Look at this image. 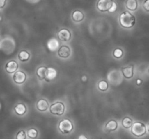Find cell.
<instances>
[{
  "mask_svg": "<svg viewBox=\"0 0 149 139\" xmlns=\"http://www.w3.org/2000/svg\"><path fill=\"white\" fill-rule=\"evenodd\" d=\"M120 25L125 28H130L135 24V18L129 11H125L120 15Z\"/></svg>",
  "mask_w": 149,
  "mask_h": 139,
  "instance_id": "6da1fadb",
  "label": "cell"
},
{
  "mask_svg": "<svg viewBox=\"0 0 149 139\" xmlns=\"http://www.w3.org/2000/svg\"><path fill=\"white\" fill-rule=\"evenodd\" d=\"M146 131H147L146 127L143 122H135L132 124L131 132L134 136H137V137H141L146 134Z\"/></svg>",
  "mask_w": 149,
  "mask_h": 139,
  "instance_id": "7a4b0ae2",
  "label": "cell"
},
{
  "mask_svg": "<svg viewBox=\"0 0 149 139\" xmlns=\"http://www.w3.org/2000/svg\"><path fill=\"white\" fill-rule=\"evenodd\" d=\"M73 124L70 120L68 119H63L58 123V129L61 131V133L64 134L71 133L73 130Z\"/></svg>",
  "mask_w": 149,
  "mask_h": 139,
  "instance_id": "3957f363",
  "label": "cell"
},
{
  "mask_svg": "<svg viewBox=\"0 0 149 139\" xmlns=\"http://www.w3.org/2000/svg\"><path fill=\"white\" fill-rule=\"evenodd\" d=\"M64 111H65V106H64V104L61 102H56L51 104L50 106V112L54 115H63Z\"/></svg>",
  "mask_w": 149,
  "mask_h": 139,
  "instance_id": "277c9868",
  "label": "cell"
},
{
  "mask_svg": "<svg viewBox=\"0 0 149 139\" xmlns=\"http://www.w3.org/2000/svg\"><path fill=\"white\" fill-rule=\"evenodd\" d=\"M113 1L112 0H100L97 3V8L101 12H107L110 10Z\"/></svg>",
  "mask_w": 149,
  "mask_h": 139,
  "instance_id": "5b68a950",
  "label": "cell"
},
{
  "mask_svg": "<svg viewBox=\"0 0 149 139\" xmlns=\"http://www.w3.org/2000/svg\"><path fill=\"white\" fill-rule=\"evenodd\" d=\"M13 81L16 84H23L26 80V74L22 71H17L13 74Z\"/></svg>",
  "mask_w": 149,
  "mask_h": 139,
  "instance_id": "8992f818",
  "label": "cell"
},
{
  "mask_svg": "<svg viewBox=\"0 0 149 139\" xmlns=\"http://www.w3.org/2000/svg\"><path fill=\"white\" fill-rule=\"evenodd\" d=\"M18 68V64L15 61H10L5 65V71L8 74H15Z\"/></svg>",
  "mask_w": 149,
  "mask_h": 139,
  "instance_id": "52a82bcc",
  "label": "cell"
},
{
  "mask_svg": "<svg viewBox=\"0 0 149 139\" xmlns=\"http://www.w3.org/2000/svg\"><path fill=\"white\" fill-rule=\"evenodd\" d=\"M58 37L61 41H67L71 38V33L67 28H62L58 32Z\"/></svg>",
  "mask_w": 149,
  "mask_h": 139,
  "instance_id": "ba28073f",
  "label": "cell"
},
{
  "mask_svg": "<svg viewBox=\"0 0 149 139\" xmlns=\"http://www.w3.org/2000/svg\"><path fill=\"white\" fill-rule=\"evenodd\" d=\"M71 51L70 48L67 45H62L58 50V56L63 58H67L70 57Z\"/></svg>",
  "mask_w": 149,
  "mask_h": 139,
  "instance_id": "9c48e42d",
  "label": "cell"
},
{
  "mask_svg": "<svg viewBox=\"0 0 149 139\" xmlns=\"http://www.w3.org/2000/svg\"><path fill=\"white\" fill-rule=\"evenodd\" d=\"M121 71L126 79H131L134 75V66L132 65L124 67L121 68Z\"/></svg>",
  "mask_w": 149,
  "mask_h": 139,
  "instance_id": "30bf717a",
  "label": "cell"
},
{
  "mask_svg": "<svg viewBox=\"0 0 149 139\" xmlns=\"http://www.w3.org/2000/svg\"><path fill=\"white\" fill-rule=\"evenodd\" d=\"M57 77V71L54 68H48L45 73V80L46 82H50L54 80Z\"/></svg>",
  "mask_w": 149,
  "mask_h": 139,
  "instance_id": "8fae6325",
  "label": "cell"
},
{
  "mask_svg": "<svg viewBox=\"0 0 149 139\" xmlns=\"http://www.w3.org/2000/svg\"><path fill=\"white\" fill-rule=\"evenodd\" d=\"M14 111L15 113L18 116H23L26 114L27 111L26 106L24 104H18L15 107H14Z\"/></svg>",
  "mask_w": 149,
  "mask_h": 139,
  "instance_id": "7c38bea8",
  "label": "cell"
},
{
  "mask_svg": "<svg viewBox=\"0 0 149 139\" xmlns=\"http://www.w3.org/2000/svg\"><path fill=\"white\" fill-rule=\"evenodd\" d=\"M58 45H59V43L57 41L56 39L53 38L51 39L49 41L47 42V48L51 52H55L56 51V50L58 49Z\"/></svg>",
  "mask_w": 149,
  "mask_h": 139,
  "instance_id": "4fadbf2b",
  "label": "cell"
},
{
  "mask_svg": "<svg viewBox=\"0 0 149 139\" xmlns=\"http://www.w3.org/2000/svg\"><path fill=\"white\" fill-rule=\"evenodd\" d=\"M49 107V104L44 98H41L37 103V109L40 111H45Z\"/></svg>",
  "mask_w": 149,
  "mask_h": 139,
  "instance_id": "5bb4252c",
  "label": "cell"
},
{
  "mask_svg": "<svg viewBox=\"0 0 149 139\" xmlns=\"http://www.w3.org/2000/svg\"><path fill=\"white\" fill-rule=\"evenodd\" d=\"M72 18L73 21H74V22L79 23L81 22L84 19V15L81 11L75 10L72 12Z\"/></svg>",
  "mask_w": 149,
  "mask_h": 139,
  "instance_id": "9a60e30c",
  "label": "cell"
},
{
  "mask_svg": "<svg viewBox=\"0 0 149 139\" xmlns=\"http://www.w3.org/2000/svg\"><path fill=\"white\" fill-rule=\"evenodd\" d=\"M105 128L107 131H115L118 128V123L116 120H110L105 124Z\"/></svg>",
  "mask_w": 149,
  "mask_h": 139,
  "instance_id": "2e32d148",
  "label": "cell"
},
{
  "mask_svg": "<svg viewBox=\"0 0 149 139\" xmlns=\"http://www.w3.org/2000/svg\"><path fill=\"white\" fill-rule=\"evenodd\" d=\"M126 8L131 11H134L137 9V0H127L126 1Z\"/></svg>",
  "mask_w": 149,
  "mask_h": 139,
  "instance_id": "e0dca14e",
  "label": "cell"
},
{
  "mask_svg": "<svg viewBox=\"0 0 149 139\" xmlns=\"http://www.w3.org/2000/svg\"><path fill=\"white\" fill-rule=\"evenodd\" d=\"M48 68L45 66H40L37 68V76L40 80H45V73H46Z\"/></svg>",
  "mask_w": 149,
  "mask_h": 139,
  "instance_id": "ac0fdd59",
  "label": "cell"
},
{
  "mask_svg": "<svg viewBox=\"0 0 149 139\" xmlns=\"http://www.w3.org/2000/svg\"><path fill=\"white\" fill-rule=\"evenodd\" d=\"M30 54L26 50H21L18 54V59L21 62H26L29 60Z\"/></svg>",
  "mask_w": 149,
  "mask_h": 139,
  "instance_id": "d6986e66",
  "label": "cell"
},
{
  "mask_svg": "<svg viewBox=\"0 0 149 139\" xmlns=\"http://www.w3.org/2000/svg\"><path fill=\"white\" fill-rule=\"evenodd\" d=\"M132 124H133L132 120L130 117H126L123 119L122 125L124 128L126 129L130 128V127H132Z\"/></svg>",
  "mask_w": 149,
  "mask_h": 139,
  "instance_id": "ffe728a7",
  "label": "cell"
},
{
  "mask_svg": "<svg viewBox=\"0 0 149 139\" xmlns=\"http://www.w3.org/2000/svg\"><path fill=\"white\" fill-rule=\"evenodd\" d=\"M27 136L29 138L35 139L38 136V131L35 128H30L27 131Z\"/></svg>",
  "mask_w": 149,
  "mask_h": 139,
  "instance_id": "44dd1931",
  "label": "cell"
},
{
  "mask_svg": "<svg viewBox=\"0 0 149 139\" xmlns=\"http://www.w3.org/2000/svg\"><path fill=\"white\" fill-rule=\"evenodd\" d=\"M97 86H98L99 90L103 92L106 91L108 89V83L105 80H101V81L99 82Z\"/></svg>",
  "mask_w": 149,
  "mask_h": 139,
  "instance_id": "7402d4cb",
  "label": "cell"
},
{
  "mask_svg": "<svg viewBox=\"0 0 149 139\" xmlns=\"http://www.w3.org/2000/svg\"><path fill=\"white\" fill-rule=\"evenodd\" d=\"M113 56L116 58H121L123 56V55H124V52L120 48H116V49L113 50Z\"/></svg>",
  "mask_w": 149,
  "mask_h": 139,
  "instance_id": "603a6c76",
  "label": "cell"
},
{
  "mask_svg": "<svg viewBox=\"0 0 149 139\" xmlns=\"http://www.w3.org/2000/svg\"><path fill=\"white\" fill-rule=\"evenodd\" d=\"M26 135L24 130H21L18 132L15 136V139H26Z\"/></svg>",
  "mask_w": 149,
  "mask_h": 139,
  "instance_id": "cb8c5ba5",
  "label": "cell"
},
{
  "mask_svg": "<svg viewBox=\"0 0 149 139\" xmlns=\"http://www.w3.org/2000/svg\"><path fill=\"white\" fill-rule=\"evenodd\" d=\"M143 8L146 11L149 12V0H146L143 2Z\"/></svg>",
  "mask_w": 149,
  "mask_h": 139,
  "instance_id": "d4e9b609",
  "label": "cell"
},
{
  "mask_svg": "<svg viewBox=\"0 0 149 139\" xmlns=\"http://www.w3.org/2000/svg\"><path fill=\"white\" fill-rule=\"evenodd\" d=\"M116 10H117V4L116 3V2H113V5H112L111 8H110V10H109L108 12H115V11Z\"/></svg>",
  "mask_w": 149,
  "mask_h": 139,
  "instance_id": "484cf974",
  "label": "cell"
},
{
  "mask_svg": "<svg viewBox=\"0 0 149 139\" xmlns=\"http://www.w3.org/2000/svg\"><path fill=\"white\" fill-rule=\"evenodd\" d=\"M6 5V1L5 0H0V9L5 8Z\"/></svg>",
  "mask_w": 149,
  "mask_h": 139,
  "instance_id": "4316f807",
  "label": "cell"
},
{
  "mask_svg": "<svg viewBox=\"0 0 149 139\" xmlns=\"http://www.w3.org/2000/svg\"><path fill=\"white\" fill-rule=\"evenodd\" d=\"M142 82H143V81H142V80H140V79H137V80H136V84H137V85H140V84H142Z\"/></svg>",
  "mask_w": 149,
  "mask_h": 139,
  "instance_id": "83f0119b",
  "label": "cell"
},
{
  "mask_svg": "<svg viewBox=\"0 0 149 139\" xmlns=\"http://www.w3.org/2000/svg\"><path fill=\"white\" fill-rule=\"evenodd\" d=\"M81 80H82L83 82H86L87 80H88V78H87L86 76L84 75L82 77H81Z\"/></svg>",
  "mask_w": 149,
  "mask_h": 139,
  "instance_id": "f1b7e54d",
  "label": "cell"
},
{
  "mask_svg": "<svg viewBox=\"0 0 149 139\" xmlns=\"http://www.w3.org/2000/svg\"><path fill=\"white\" fill-rule=\"evenodd\" d=\"M78 139H88L86 136H85L84 135H81V136L78 137Z\"/></svg>",
  "mask_w": 149,
  "mask_h": 139,
  "instance_id": "f546056e",
  "label": "cell"
},
{
  "mask_svg": "<svg viewBox=\"0 0 149 139\" xmlns=\"http://www.w3.org/2000/svg\"><path fill=\"white\" fill-rule=\"evenodd\" d=\"M148 131L149 132V123H148Z\"/></svg>",
  "mask_w": 149,
  "mask_h": 139,
  "instance_id": "4dcf8cb0",
  "label": "cell"
},
{
  "mask_svg": "<svg viewBox=\"0 0 149 139\" xmlns=\"http://www.w3.org/2000/svg\"><path fill=\"white\" fill-rule=\"evenodd\" d=\"M2 21V18H1V17H0V21Z\"/></svg>",
  "mask_w": 149,
  "mask_h": 139,
  "instance_id": "1f68e13d",
  "label": "cell"
},
{
  "mask_svg": "<svg viewBox=\"0 0 149 139\" xmlns=\"http://www.w3.org/2000/svg\"><path fill=\"white\" fill-rule=\"evenodd\" d=\"M1 107L2 106H1V104H0V109H1Z\"/></svg>",
  "mask_w": 149,
  "mask_h": 139,
  "instance_id": "d6a6232c",
  "label": "cell"
},
{
  "mask_svg": "<svg viewBox=\"0 0 149 139\" xmlns=\"http://www.w3.org/2000/svg\"><path fill=\"white\" fill-rule=\"evenodd\" d=\"M148 71H149V70H148Z\"/></svg>",
  "mask_w": 149,
  "mask_h": 139,
  "instance_id": "836d02e7",
  "label": "cell"
}]
</instances>
